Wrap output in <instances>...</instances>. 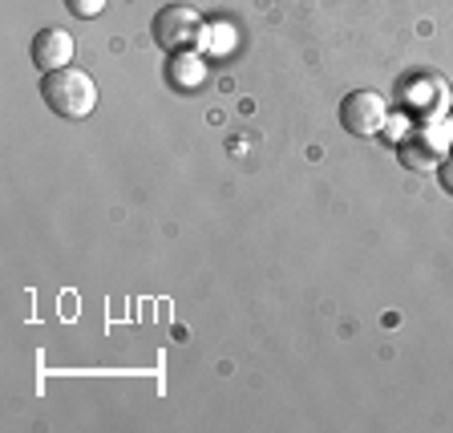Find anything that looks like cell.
<instances>
[{
  "mask_svg": "<svg viewBox=\"0 0 453 433\" xmlns=\"http://www.w3.org/2000/svg\"><path fill=\"white\" fill-rule=\"evenodd\" d=\"M41 97H45V105L57 113V118L81 122V118H89L97 105V85L85 69L65 66V69H53V73L41 77Z\"/></svg>",
  "mask_w": 453,
  "mask_h": 433,
  "instance_id": "obj_1",
  "label": "cell"
},
{
  "mask_svg": "<svg viewBox=\"0 0 453 433\" xmlns=\"http://www.w3.org/2000/svg\"><path fill=\"white\" fill-rule=\"evenodd\" d=\"M154 45L166 49V53H187V49H195L198 41H203V33H207V20L198 17V9H190V4H166V9L154 12Z\"/></svg>",
  "mask_w": 453,
  "mask_h": 433,
  "instance_id": "obj_2",
  "label": "cell"
},
{
  "mask_svg": "<svg viewBox=\"0 0 453 433\" xmlns=\"http://www.w3.org/2000/svg\"><path fill=\"white\" fill-rule=\"evenodd\" d=\"M445 154H449V138L434 122H421L396 138V159L405 162L409 170H434L441 166Z\"/></svg>",
  "mask_w": 453,
  "mask_h": 433,
  "instance_id": "obj_3",
  "label": "cell"
},
{
  "mask_svg": "<svg viewBox=\"0 0 453 433\" xmlns=\"http://www.w3.org/2000/svg\"><path fill=\"white\" fill-rule=\"evenodd\" d=\"M340 126L357 138H372L388 126V102L377 89H352L344 102H340Z\"/></svg>",
  "mask_w": 453,
  "mask_h": 433,
  "instance_id": "obj_4",
  "label": "cell"
},
{
  "mask_svg": "<svg viewBox=\"0 0 453 433\" xmlns=\"http://www.w3.org/2000/svg\"><path fill=\"white\" fill-rule=\"evenodd\" d=\"M33 66L41 73L73 66V37H69L65 28H41L37 37H33Z\"/></svg>",
  "mask_w": 453,
  "mask_h": 433,
  "instance_id": "obj_5",
  "label": "cell"
},
{
  "mask_svg": "<svg viewBox=\"0 0 453 433\" xmlns=\"http://www.w3.org/2000/svg\"><path fill=\"white\" fill-rule=\"evenodd\" d=\"M166 77L174 89H198V85L207 81V66H203V57L195 53V49H187V53H170V66H166Z\"/></svg>",
  "mask_w": 453,
  "mask_h": 433,
  "instance_id": "obj_6",
  "label": "cell"
},
{
  "mask_svg": "<svg viewBox=\"0 0 453 433\" xmlns=\"http://www.w3.org/2000/svg\"><path fill=\"white\" fill-rule=\"evenodd\" d=\"M73 17H81V20H94V17H102V9H105V0H61Z\"/></svg>",
  "mask_w": 453,
  "mask_h": 433,
  "instance_id": "obj_7",
  "label": "cell"
},
{
  "mask_svg": "<svg viewBox=\"0 0 453 433\" xmlns=\"http://www.w3.org/2000/svg\"><path fill=\"white\" fill-rule=\"evenodd\" d=\"M437 179H441V187L453 195V154H445L441 166H437Z\"/></svg>",
  "mask_w": 453,
  "mask_h": 433,
  "instance_id": "obj_8",
  "label": "cell"
},
{
  "mask_svg": "<svg viewBox=\"0 0 453 433\" xmlns=\"http://www.w3.org/2000/svg\"><path fill=\"white\" fill-rule=\"evenodd\" d=\"M449 134H453V110H449Z\"/></svg>",
  "mask_w": 453,
  "mask_h": 433,
  "instance_id": "obj_9",
  "label": "cell"
}]
</instances>
